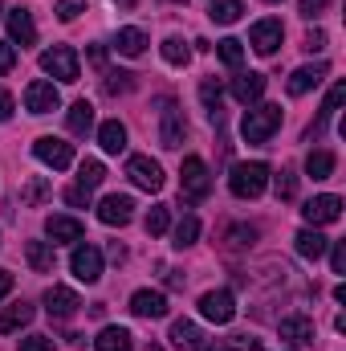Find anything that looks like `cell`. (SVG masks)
Here are the masks:
<instances>
[{
  "label": "cell",
  "instance_id": "19",
  "mask_svg": "<svg viewBox=\"0 0 346 351\" xmlns=\"http://www.w3.org/2000/svg\"><path fill=\"white\" fill-rule=\"evenodd\" d=\"M228 90H232V98H237L241 106H253L261 94H265V74H253V70H249V74H237Z\"/></svg>",
  "mask_w": 346,
  "mask_h": 351
},
{
  "label": "cell",
  "instance_id": "27",
  "mask_svg": "<svg viewBox=\"0 0 346 351\" xmlns=\"http://www.w3.org/2000/svg\"><path fill=\"white\" fill-rule=\"evenodd\" d=\"M281 339H293V343H314V323L306 315H289L281 319Z\"/></svg>",
  "mask_w": 346,
  "mask_h": 351
},
{
  "label": "cell",
  "instance_id": "48",
  "mask_svg": "<svg viewBox=\"0 0 346 351\" xmlns=\"http://www.w3.org/2000/svg\"><path fill=\"white\" fill-rule=\"evenodd\" d=\"M326 4H330V0H297L302 16H318V12H326Z\"/></svg>",
  "mask_w": 346,
  "mask_h": 351
},
{
  "label": "cell",
  "instance_id": "35",
  "mask_svg": "<svg viewBox=\"0 0 346 351\" xmlns=\"http://www.w3.org/2000/svg\"><path fill=\"white\" fill-rule=\"evenodd\" d=\"M102 180H106V168H102L98 160H82V164H78V184H82V188H90V192H94Z\"/></svg>",
  "mask_w": 346,
  "mask_h": 351
},
{
  "label": "cell",
  "instance_id": "38",
  "mask_svg": "<svg viewBox=\"0 0 346 351\" xmlns=\"http://www.w3.org/2000/svg\"><path fill=\"white\" fill-rule=\"evenodd\" d=\"M135 86V74H122V70H110L106 74V82H102V90L114 98V94H127V90Z\"/></svg>",
  "mask_w": 346,
  "mask_h": 351
},
{
  "label": "cell",
  "instance_id": "25",
  "mask_svg": "<svg viewBox=\"0 0 346 351\" xmlns=\"http://www.w3.org/2000/svg\"><path fill=\"white\" fill-rule=\"evenodd\" d=\"M114 49H118L122 58H139V53L147 49V33H143V29H135V25H127V29H118Z\"/></svg>",
  "mask_w": 346,
  "mask_h": 351
},
{
  "label": "cell",
  "instance_id": "53",
  "mask_svg": "<svg viewBox=\"0 0 346 351\" xmlns=\"http://www.w3.org/2000/svg\"><path fill=\"white\" fill-rule=\"evenodd\" d=\"M191 351H220V348H216V343H196Z\"/></svg>",
  "mask_w": 346,
  "mask_h": 351
},
{
  "label": "cell",
  "instance_id": "9",
  "mask_svg": "<svg viewBox=\"0 0 346 351\" xmlns=\"http://www.w3.org/2000/svg\"><path fill=\"white\" fill-rule=\"evenodd\" d=\"M57 106H62V94H57L53 82L37 78V82L25 86V110H29V114H53Z\"/></svg>",
  "mask_w": 346,
  "mask_h": 351
},
{
  "label": "cell",
  "instance_id": "11",
  "mask_svg": "<svg viewBox=\"0 0 346 351\" xmlns=\"http://www.w3.org/2000/svg\"><path fill=\"white\" fill-rule=\"evenodd\" d=\"M302 217H306V225L310 229H318V225H334L338 217H343V196H314V200H306V208H302Z\"/></svg>",
  "mask_w": 346,
  "mask_h": 351
},
{
  "label": "cell",
  "instance_id": "1",
  "mask_svg": "<svg viewBox=\"0 0 346 351\" xmlns=\"http://www.w3.org/2000/svg\"><path fill=\"white\" fill-rule=\"evenodd\" d=\"M281 127V106L277 102H261V106H249L245 119H241V135L245 143H269Z\"/></svg>",
  "mask_w": 346,
  "mask_h": 351
},
{
  "label": "cell",
  "instance_id": "5",
  "mask_svg": "<svg viewBox=\"0 0 346 351\" xmlns=\"http://www.w3.org/2000/svg\"><path fill=\"white\" fill-rule=\"evenodd\" d=\"M163 110H159V143L163 147H183V139H187V119H183V110L175 106L172 98H163L159 102Z\"/></svg>",
  "mask_w": 346,
  "mask_h": 351
},
{
  "label": "cell",
  "instance_id": "22",
  "mask_svg": "<svg viewBox=\"0 0 346 351\" xmlns=\"http://www.w3.org/2000/svg\"><path fill=\"white\" fill-rule=\"evenodd\" d=\"M29 323H33V306L29 302H12V306L0 311V335H12V331H21Z\"/></svg>",
  "mask_w": 346,
  "mask_h": 351
},
{
  "label": "cell",
  "instance_id": "24",
  "mask_svg": "<svg viewBox=\"0 0 346 351\" xmlns=\"http://www.w3.org/2000/svg\"><path fill=\"white\" fill-rule=\"evenodd\" d=\"M343 98H346V86H343V82H334V90L326 94V102H322V110H318V123L310 127V135H314V139H318V135L326 131V123H330V119L338 114V106H343Z\"/></svg>",
  "mask_w": 346,
  "mask_h": 351
},
{
  "label": "cell",
  "instance_id": "12",
  "mask_svg": "<svg viewBox=\"0 0 346 351\" xmlns=\"http://www.w3.org/2000/svg\"><path fill=\"white\" fill-rule=\"evenodd\" d=\"M281 37H285V25H281L277 16H265V21H257V25L249 29V45L257 49L261 58H269V53H277V45H281Z\"/></svg>",
  "mask_w": 346,
  "mask_h": 351
},
{
  "label": "cell",
  "instance_id": "26",
  "mask_svg": "<svg viewBox=\"0 0 346 351\" xmlns=\"http://www.w3.org/2000/svg\"><path fill=\"white\" fill-rule=\"evenodd\" d=\"M66 127H70V135H90V131H94V106H90L86 98H78V102L70 106Z\"/></svg>",
  "mask_w": 346,
  "mask_h": 351
},
{
  "label": "cell",
  "instance_id": "8",
  "mask_svg": "<svg viewBox=\"0 0 346 351\" xmlns=\"http://www.w3.org/2000/svg\"><path fill=\"white\" fill-rule=\"evenodd\" d=\"M82 311V298L70 290V286H49L45 290V315L53 319V323H66V319H74Z\"/></svg>",
  "mask_w": 346,
  "mask_h": 351
},
{
  "label": "cell",
  "instance_id": "3",
  "mask_svg": "<svg viewBox=\"0 0 346 351\" xmlns=\"http://www.w3.org/2000/svg\"><path fill=\"white\" fill-rule=\"evenodd\" d=\"M179 192H183V200H204L212 192V172H208V164L200 156L183 160V168H179Z\"/></svg>",
  "mask_w": 346,
  "mask_h": 351
},
{
  "label": "cell",
  "instance_id": "29",
  "mask_svg": "<svg viewBox=\"0 0 346 351\" xmlns=\"http://www.w3.org/2000/svg\"><path fill=\"white\" fill-rule=\"evenodd\" d=\"M172 343L179 351H191L196 343H204V335H200V327H196L191 319H175L172 323Z\"/></svg>",
  "mask_w": 346,
  "mask_h": 351
},
{
  "label": "cell",
  "instance_id": "39",
  "mask_svg": "<svg viewBox=\"0 0 346 351\" xmlns=\"http://www.w3.org/2000/svg\"><path fill=\"white\" fill-rule=\"evenodd\" d=\"M273 192H277V200H293V192H297V176L289 172V168H281V176H273Z\"/></svg>",
  "mask_w": 346,
  "mask_h": 351
},
{
  "label": "cell",
  "instance_id": "15",
  "mask_svg": "<svg viewBox=\"0 0 346 351\" xmlns=\"http://www.w3.org/2000/svg\"><path fill=\"white\" fill-rule=\"evenodd\" d=\"M330 74V66L326 62H314V66H297L293 74H289V82H285V90L293 94V98H302V94H310L314 86H322V78Z\"/></svg>",
  "mask_w": 346,
  "mask_h": 351
},
{
  "label": "cell",
  "instance_id": "31",
  "mask_svg": "<svg viewBox=\"0 0 346 351\" xmlns=\"http://www.w3.org/2000/svg\"><path fill=\"white\" fill-rule=\"evenodd\" d=\"M241 12H245L241 0H212V8H208V16L216 25H232V21H241Z\"/></svg>",
  "mask_w": 346,
  "mask_h": 351
},
{
  "label": "cell",
  "instance_id": "43",
  "mask_svg": "<svg viewBox=\"0 0 346 351\" xmlns=\"http://www.w3.org/2000/svg\"><path fill=\"white\" fill-rule=\"evenodd\" d=\"M66 204H74V208H90V188H82V184L66 188Z\"/></svg>",
  "mask_w": 346,
  "mask_h": 351
},
{
  "label": "cell",
  "instance_id": "18",
  "mask_svg": "<svg viewBox=\"0 0 346 351\" xmlns=\"http://www.w3.org/2000/svg\"><path fill=\"white\" fill-rule=\"evenodd\" d=\"M131 217H135V200H131V196H118V192H114V196H106V200L98 204V221H102V225H127Z\"/></svg>",
  "mask_w": 346,
  "mask_h": 351
},
{
  "label": "cell",
  "instance_id": "54",
  "mask_svg": "<svg viewBox=\"0 0 346 351\" xmlns=\"http://www.w3.org/2000/svg\"><path fill=\"white\" fill-rule=\"evenodd\" d=\"M118 4H122V8H135V0H118Z\"/></svg>",
  "mask_w": 346,
  "mask_h": 351
},
{
  "label": "cell",
  "instance_id": "17",
  "mask_svg": "<svg viewBox=\"0 0 346 351\" xmlns=\"http://www.w3.org/2000/svg\"><path fill=\"white\" fill-rule=\"evenodd\" d=\"M131 315L135 319H163L168 315V298L159 290H135L131 294Z\"/></svg>",
  "mask_w": 346,
  "mask_h": 351
},
{
  "label": "cell",
  "instance_id": "20",
  "mask_svg": "<svg viewBox=\"0 0 346 351\" xmlns=\"http://www.w3.org/2000/svg\"><path fill=\"white\" fill-rule=\"evenodd\" d=\"M98 143H102V152H106V156L127 152V127H122L118 119H106V123L98 127Z\"/></svg>",
  "mask_w": 346,
  "mask_h": 351
},
{
  "label": "cell",
  "instance_id": "44",
  "mask_svg": "<svg viewBox=\"0 0 346 351\" xmlns=\"http://www.w3.org/2000/svg\"><path fill=\"white\" fill-rule=\"evenodd\" d=\"M16 351H53V339L49 335H29V339H21Z\"/></svg>",
  "mask_w": 346,
  "mask_h": 351
},
{
  "label": "cell",
  "instance_id": "46",
  "mask_svg": "<svg viewBox=\"0 0 346 351\" xmlns=\"http://www.w3.org/2000/svg\"><path fill=\"white\" fill-rule=\"evenodd\" d=\"M330 265H334V274H346V241L330 245Z\"/></svg>",
  "mask_w": 346,
  "mask_h": 351
},
{
  "label": "cell",
  "instance_id": "57",
  "mask_svg": "<svg viewBox=\"0 0 346 351\" xmlns=\"http://www.w3.org/2000/svg\"><path fill=\"white\" fill-rule=\"evenodd\" d=\"M285 351H293V348H285Z\"/></svg>",
  "mask_w": 346,
  "mask_h": 351
},
{
  "label": "cell",
  "instance_id": "55",
  "mask_svg": "<svg viewBox=\"0 0 346 351\" xmlns=\"http://www.w3.org/2000/svg\"><path fill=\"white\" fill-rule=\"evenodd\" d=\"M265 4H281V0H265Z\"/></svg>",
  "mask_w": 346,
  "mask_h": 351
},
{
  "label": "cell",
  "instance_id": "23",
  "mask_svg": "<svg viewBox=\"0 0 346 351\" xmlns=\"http://www.w3.org/2000/svg\"><path fill=\"white\" fill-rule=\"evenodd\" d=\"M94 351H135L131 331L127 327H102L98 339H94Z\"/></svg>",
  "mask_w": 346,
  "mask_h": 351
},
{
  "label": "cell",
  "instance_id": "41",
  "mask_svg": "<svg viewBox=\"0 0 346 351\" xmlns=\"http://www.w3.org/2000/svg\"><path fill=\"white\" fill-rule=\"evenodd\" d=\"M200 98H204V106H208V114H212V110H220V82H212V78H204V82H200Z\"/></svg>",
  "mask_w": 346,
  "mask_h": 351
},
{
  "label": "cell",
  "instance_id": "14",
  "mask_svg": "<svg viewBox=\"0 0 346 351\" xmlns=\"http://www.w3.org/2000/svg\"><path fill=\"white\" fill-rule=\"evenodd\" d=\"M8 37H12V45H21V49L37 45V21H33V12H29L25 4L8 12Z\"/></svg>",
  "mask_w": 346,
  "mask_h": 351
},
{
  "label": "cell",
  "instance_id": "33",
  "mask_svg": "<svg viewBox=\"0 0 346 351\" xmlns=\"http://www.w3.org/2000/svg\"><path fill=\"white\" fill-rule=\"evenodd\" d=\"M172 237H175V241H172L175 250H187V245H196V237H200V221H196V217L187 213V217H183V221L175 225Z\"/></svg>",
  "mask_w": 346,
  "mask_h": 351
},
{
  "label": "cell",
  "instance_id": "50",
  "mask_svg": "<svg viewBox=\"0 0 346 351\" xmlns=\"http://www.w3.org/2000/svg\"><path fill=\"white\" fill-rule=\"evenodd\" d=\"M12 110H16L12 94H8V90H0V123H8V119H12Z\"/></svg>",
  "mask_w": 346,
  "mask_h": 351
},
{
  "label": "cell",
  "instance_id": "52",
  "mask_svg": "<svg viewBox=\"0 0 346 351\" xmlns=\"http://www.w3.org/2000/svg\"><path fill=\"white\" fill-rule=\"evenodd\" d=\"M8 290H12V274H8V269H0V298H4Z\"/></svg>",
  "mask_w": 346,
  "mask_h": 351
},
{
  "label": "cell",
  "instance_id": "34",
  "mask_svg": "<svg viewBox=\"0 0 346 351\" xmlns=\"http://www.w3.org/2000/svg\"><path fill=\"white\" fill-rule=\"evenodd\" d=\"M143 225H147V233H151V237H163V233L172 229V208H168V204H155V208L147 213V221H143Z\"/></svg>",
  "mask_w": 346,
  "mask_h": 351
},
{
  "label": "cell",
  "instance_id": "32",
  "mask_svg": "<svg viewBox=\"0 0 346 351\" xmlns=\"http://www.w3.org/2000/svg\"><path fill=\"white\" fill-rule=\"evenodd\" d=\"M216 53H220V62H224L228 70H241V62H245V41H237V37H224V41L216 45Z\"/></svg>",
  "mask_w": 346,
  "mask_h": 351
},
{
  "label": "cell",
  "instance_id": "6",
  "mask_svg": "<svg viewBox=\"0 0 346 351\" xmlns=\"http://www.w3.org/2000/svg\"><path fill=\"white\" fill-rule=\"evenodd\" d=\"M33 156H37L45 168L62 172V168L74 164V143H66V139H57V135H41V139L33 143Z\"/></svg>",
  "mask_w": 346,
  "mask_h": 351
},
{
  "label": "cell",
  "instance_id": "51",
  "mask_svg": "<svg viewBox=\"0 0 346 351\" xmlns=\"http://www.w3.org/2000/svg\"><path fill=\"white\" fill-rule=\"evenodd\" d=\"M90 62L102 70V66H106V49H102V45H90Z\"/></svg>",
  "mask_w": 346,
  "mask_h": 351
},
{
  "label": "cell",
  "instance_id": "2",
  "mask_svg": "<svg viewBox=\"0 0 346 351\" xmlns=\"http://www.w3.org/2000/svg\"><path fill=\"white\" fill-rule=\"evenodd\" d=\"M269 164H261V160H253V164H237L232 168V176H228V188H232V196H241V200H253V196H261L265 192V184H269Z\"/></svg>",
  "mask_w": 346,
  "mask_h": 351
},
{
  "label": "cell",
  "instance_id": "13",
  "mask_svg": "<svg viewBox=\"0 0 346 351\" xmlns=\"http://www.w3.org/2000/svg\"><path fill=\"white\" fill-rule=\"evenodd\" d=\"M70 269H74V278H78V282L94 286V282L102 278V254H98L94 245H78V250H74V258H70Z\"/></svg>",
  "mask_w": 346,
  "mask_h": 351
},
{
  "label": "cell",
  "instance_id": "16",
  "mask_svg": "<svg viewBox=\"0 0 346 351\" xmlns=\"http://www.w3.org/2000/svg\"><path fill=\"white\" fill-rule=\"evenodd\" d=\"M45 233H49V245H74V241H82L86 229H82L78 217H49Z\"/></svg>",
  "mask_w": 346,
  "mask_h": 351
},
{
  "label": "cell",
  "instance_id": "30",
  "mask_svg": "<svg viewBox=\"0 0 346 351\" xmlns=\"http://www.w3.org/2000/svg\"><path fill=\"white\" fill-rule=\"evenodd\" d=\"M334 164H338V160H334V152H326V147H318V152L306 156V172L314 176V180H330V176H334Z\"/></svg>",
  "mask_w": 346,
  "mask_h": 351
},
{
  "label": "cell",
  "instance_id": "47",
  "mask_svg": "<svg viewBox=\"0 0 346 351\" xmlns=\"http://www.w3.org/2000/svg\"><path fill=\"white\" fill-rule=\"evenodd\" d=\"M306 49H310V53H322V49H326V33H322V29L306 33Z\"/></svg>",
  "mask_w": 346,
  "mask_h": 351
},
{
  "label": "cell",
  "instance_id": "7",
  "mask_svg": "<svg viewBox=\"0 0 346 351\" xmlns=\"http://www.w3.org/2000/svg\"><path fill=\"white\" fill-rule=\"evenodd\" d=\"M200 315H204L208 323H216V327L232 323V319H237V298H232V290H208V294L200 298Z\"/></svg>",
  "mask_w": 346,
  "mask_h": 351
},
{
  "label": "cell",
  "instance_id": "10",
  "mask_svg": "<svg viewBox=\"0 0 346 351\" xmlns=\"http://www.w3.org/2000/svg\"><path fill=\"white\" fill-rule=\"evenodd\" d=\"M127 176H131V184L143 188V192H159V188H163V168H159L151 156H131V160H127Z\"/></svg>",
  "mask_w": 346,
  "mask_h": 351
},
{
  "label": "cell",
  "instance_id": "40",
  "mask_svg": "<svg viewBox=\"0 0 346 351\" xmlns=\"http://www.w3.org/2000/svg\"><path fill=\"white\" fill-rule=\"evenodd\" d=\"M253 237H257V229H249V225H237V229H228V250H245V245H253Z\"/></svg>",
  "mask_w": 346,
  "mask_h": 351
},
{
  "label": "cell",
  "instance_id": "28",
  "mask_svg": "<svg viewBox=\"0 0 346 351\" xmlns=\"http://www.w3.org/2000/svg\"><path fill=\"white\" fill-rule=\"evenodd\" d=\"M25 262H29L33 274H49L53 269V245L49 241H29L25 245Z\"/></svg>",
  "mask_w": 346,
  "mask_h": 351
},
{
  "label": "cell",
  "instance_id": "21",
  "mask_svg": "<svg viewBox=\"0 0 346 351\" xmlns=\"http://www.w3.org/2000/svg\"><path fill=\"white\" fill-rule=\"evenodd\" d=\"M293 250H297V254H302L306 262H318V258H322V254L330 250V241H326V237H322L318 229H302V233L293 237Z\"/></svg>",
  "mask_w": 346,
  "mask_h": 351
},
{
  "label": "cell",
  "instance_id": "56",
  "mask_svg": "<svg viewBox=\"0 0 346 351\" xmlns=\"http://www.w3.org/2000/svg\"><path fill=\"white\" fill-rule=\"evenodd\" d=\"M172 4H187V0H172Z\"/></svg>",
  "mask_w": 346,
  "mask_h": 351
},
{
  "label": "cell",
  "instance_id": "37",
  "mask_svg": "<svg viewBox=\"0 0 346 351\" xmlns=\"http://www.w3.org/2000/svg\"><path fill=\"white\" fill-rule=\"evenodd\" d=\"M163 58H168L172 66H187V62H191V49L183 45V37H168V41H163Z\"/></svg>",
  "mask_w": 346,
  "mask_h": 351
},
{
  "label": "cell",
  "instance_id": "49",
  "mask_svg": "<svg viewBox=\"0 0 346 351\" xmlns=\"http://www.w3.org/2000/svg\"><path fill=\"white\" fill-rule=\"evenodd\" d=\"M228 351H261V343H257V339H249V335H232Z\"/></svg>",
  "mask_w": 346,
  "mask_h": 351
},
{
  "label": "cell",
  "instance_id": "36",
  "mask_svg": "<svg viewBox=\"0 0 346 351\" xmlns=\"http://www.w3.org/2000/svg\"><path fill=\"white\" fill-rule=\"evenodd\" d=\"M45 196H49V180H45V176H33V180L21 188V200H25L29 208H33V204H41Z\"/></svg>",
  "mask_w": 346,
  "mask_h": 351
},
{
  "label": "cell",
  "instance_id": "4",
  "mask_svg": "<svg viewBox=\"0 0 346 351\" xmlns=\"http://www.w3.org/2000/svg\"><path fill=\"white\" fill-rule=\"evenodd\" d=\"M41 70L53 74L57 82H78V78H82L78 53H74L70 45H53V49H45V53H41Z\"/></svg>",
  "mask_w": 346,
  "mask_h": 351
},
{
  "label": "cell",
  "instance_id": "45",
  "mask_svg": "<svg viewBox=\"0 0 346 351\" xmlns=\"http://www.w3.org/2000/svg\"><path fill=\"white\" fill-rule=\"evenodd\" d=\"M16 66V45L12 41H0V74H8Z\"/></svg>",
  "mask_w": 346,
  "mask_h": 351
},
{
  "label": "cell",
  "instance_id": "42",
  "mask_svg": "<svg viewBox=\"0 0 346 351\" xmlns=\"http://www.w3.org/2000/svg\"><path fill=\"white\" fill-rule=\"evenodd\" d=\"M86 12V0H57V21H74Z\"/></svg>",
  "mask_w": 346,
  "mask_h": 351
}]
</instances>
